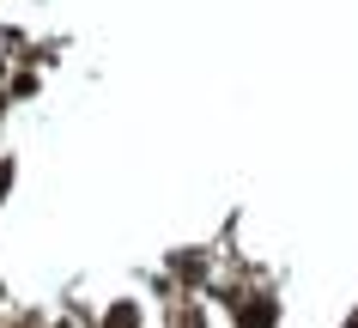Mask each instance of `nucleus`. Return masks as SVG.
Here are the masks:
<instances>
[{
    "label": "nucleus",
    "mask_w": 358,
    "mask_h": 328,
    "mask_svg": "<svg viewBox=\"0 0 358 328\" xmlns=\"http://www.w3.org/2000/svg\"><path fill=\"white\" fill-rule=\"evenodd\" d=\"M110 328H134V310H115V316H110Z\"/></svg>",
    "instance_id": "f03ea898"
},
{
    "label": "nucleus",
    "mask_w": 358,
    "mask_h": 328,
    "mask_svg": "<svg viewBox=\"0 0 358 328\" xmlns=\"http://www.w3.org/2000/svg\"><path fill=\"white\" fill-rule=\"evenodd\" d=\"M6 176H13V171H6V164H0V189H6Z\"/></svg>",
    "instance_id": "7ed1b4c3"
},
{
    "label": "nucleus",
    "mask_w": 358,
    "mask_h": 328,
    "mask_svg": "<svg viewBox=\"0 0 358 328\" xmlns=\"http://www.w3.org/2000/svg\"><path fill=\"white\" fill-rule=\"evenodd\" d=\"M346 328H358V316H352V322H346Z\"/></svg>",
    "instance_id": "20e7f679"
},
{
    "label": "nucleus",
    "mask_w": 358,
    "mask_h": 328,
    "mask_svg": "<svg viewBox=\"0 0 358 328\" xmlns=\"http://www.w3.org/2000/svg\"><path fill=\"white\" fill-rule=\"evenodd\" d=\"M243 328H273V298H249L243 304Z\"/></svg>",
    "instance_id": "f257e3e1"
}]
</instances>
